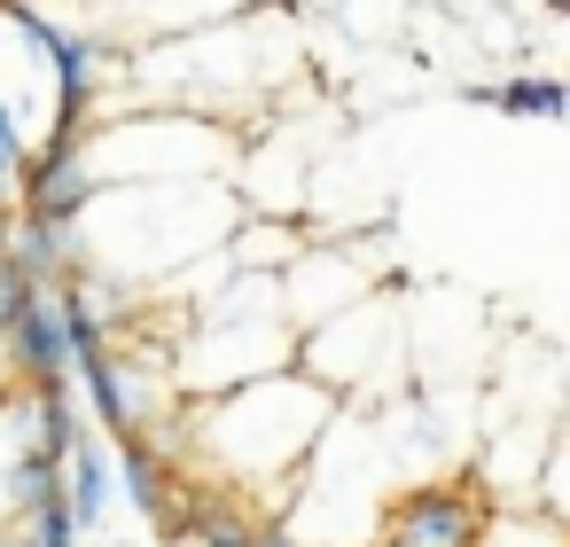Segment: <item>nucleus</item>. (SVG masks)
<instances>
[{
	"label": "nucleus",
	"mask_w": 570,
	"mask_h": 547,
	"mask_svg": "<svg viewBox=\"0 0 570 547\" xmlns=\"http://www.w3.org/2000/svg\"><path fill=\"white\" fill-rule=\"evenodd\" d=\"M17 188H24V219L71 227V219L95 204V165H87V149H79V126H56V141H48L40 157H24Z\"/></svg>",
	"instance_id": "obj_1"
},
{
	"label": "nucleus",
	"mask_w": 570,
	"mask_h": 547,
	"mask_svg": "<svg viewBox=\"0 0 570 547\" xmlns=\"http://www.w3.org/2000/svg\"><path fill=\"white\" fill-rule=\"evenodd\" d=\"M0 344H9V368H24L32 383H71V344H63V321L48 305V282L0 321Z\"/></svg>",
	"instance_id": "obj_2"
},
{
	"label": "nucleus",
	"mask_w": 570,
	"mask_h": 547,
	"mask_svg": "<svg viewBox=\"0 0 570 547\" xmlns=\"http://www.w3.org/2000/svg\"><path fill=\"white\" fill-rule=\"evenodd\" d=\"M476 539V508L453 485H414L391 508V547H469Z\"/></svg>",
	"instance_id": "obj_3"
},
{
	"label": "nucleus",
	"mask_w": 570,
	"mask_h": 547,
	"mask_svg": "<svg viewBox=\"0 0 570 547\" xmlns=\"http://www.w3.org/2000/svg\"><path fill=\"white\" fill-rule=\"evenodd\" d=\"M71 368H79V383H87V399H95V422L110 430V438H134V430H149V414H141V399L126 391V368H118V352L95 336V344H79L71 352Z\"/></svg>",
	"instance_id": "obj_4"
},
{
	"label": "nucleus",
	"mask_w": 570,
	"mask_h": 547,
	"mask_svg": "<svg viewBox=\"0 0 570 547\" xmlns=\"http://www.w3.org/2000/svg\"><path fill=\"white\" fill-rule=\"evenodd\" d=\"M63 508H71L79 531H95L102 508H110V461L87 430H71V446H63Z\"/></svg>",
	"instance_id": "obj_5"
},
{
	"label": "nucleus",
	"mask_w": 570,
	"mask_h": 547,
	"mask_svg": "<svg viewBox=\"0 0 570 547\" xmlns=\"http://www.w3.org/2000/svg\"><path fill=\"white\" fill-rule=\"evenodd\" d=\"M126 492H134L149 516H173V477H165V461L149 453V438H141V430L126 438Z\"/></svg>",
	"instance_id": "obj_6"
},
{
	"label": "nucleus",
	"mask_w": 570,
	"mask_h": 547,
	"mask_svg": "<svg viewBox=\"0 0 570 547\" xmlns=\"http://www.w3.org/2000/svg\"><path fill=\"white\" fill-rule=\"evenodd\" d=\"M492 102H500V110H531V118H554V110H562V87H554V79H508V87H500Z\"/></svg>",
	"instance_id": "obj_7"
},
{
	"label": "nucleus",
	"mask_w": 570,
	"mask_h": 547,
	"mask_svg": "<svg viewBox=\"0 0 570 547\" xmlns=\"http://www.w3.org/2000/svg\"><path fill=\"white\" fill-rule=\"evenodd\" d=\"M196 539H204V547H297V539L250 531V524H235V516H196Z\"/></svg>",
	"instance_id": "obj_8"
}]
</instances>
